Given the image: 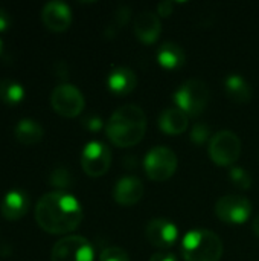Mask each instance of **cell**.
I'll use <instances>...</instances> for the list:
<instances>
[{
	"mask_svg": "<svg viewBox=\"0 0 259 261\" xmlns=\"http://www.w3.org/2000/svg\"><path fill=\"white\" fill-rule=\"evenodd\" d=\"M130 15H131L130 8H128V6H121V8L116 11V14H114V23H116V26H118V28L125 26V24L130 21Z\"/></svg>",
	"mask_w": 259,
	"mask_h": 261,
	"instance_id": "cell-26",
	"label": "cell"
},
{
	"mask_svg": "<svg viewBox=\"0 0 259 261\" xmlns=\"http://www.w3.org/2000/svg\"><path fill=\"white\" fill-rule=\"evenodd\" d=\"M84 125L90 132H99L102 128V119L99 116L92 115V116H89V118L84 119Z\"/></svg>",
	"mask_w": 259,
	"mask_h": 261,
	"instance_id": "cell-27",
	"label": "cell"
},
{
	"mask_svg": "<svg viewBox=\"0 0 259 261\" xmlns=\"http://www.w3.org/2000/svg\"><path fill=\"white\" fill-rule=\"evenodd\" d=\"M29 205H31V200L24 191L12 190L5 194L2 205H0V211L6 220L15 222L26 216V213L29 211Z\"/></svg>",
	"mask_w": 259,
	"mask_h": 261,
	"instance_id": "cell-15",
	"label": "cell"
},
{
	"mask_svg": "<svg viewBox=\"0 0 259 261\" xmlns=\"http://www.w3.org/2000/svg\"><path fill=\"white\" fill-rule=\"evenodd\" d=\"M44 26L52 32H64L72 23V11L63 2H49L41 11Z\"/></svg>",
	"mask_w": 259,
	"mask_h": 261,
	"instance_id": "cell-13",
	"label": "cell"
},
{
	"mask_svg": "<svg viewBox=\"0 0 259 261\" xmlns=\"http://www.w3.org/2000/svg\"><path fill=\"white\" fill-rule=\"evenodd\" d=\"M217 217L229 225H243L252 216V203L249 199L238 194H227L215 205Z\"/></svg>",
	"mask_w": 259,
	"mask_h": 261,
	"instance_id": "cell-10",
	"label": "cell"
},
{
	"mask_svg": "<svg viewBox=\"0 0 259 261\" xmlns=\"http://www.w3.org/2000/svg\"><path fill=\"white\" fill-rule=\"evenodd\" d=\"M229 179L234 182L235 187L241 190H249L252 187V176L247 173V170L241 167H232L229 171Z\"/></svg>",
	"mask_w": 259,
	"mask_h": 261,
	"instance_id": "cell-22",
	"label": "cell"
},
{
	"mask_svg": "<svg viewBox=\"0 0 259 261\" xmlns=\"http://www.w3.org/2000/svg\"><path fill=\"white\" fill-rule=\"evenodd\" d=\"M35 220L44 232L63 236L75 231L81 225L82 206L72 194L52 191L37 202Z\"/></svg>",
	"mask_w": 259,
	"mask_h": 261,
	"instance_id": "cell-1",
	"label": "cell"
},
{
	"mask_svg": "<svg viewBox=\"0 0 259 261\" xmlns=\"http://www.w3.org/2000/svg\"><path fill=\"white\" fill-rule=\"evenodd\" d=\"M99 261H130V257H128L127 251H124L122 248L110 246L101 252Z\"/></svg>",
	"mask_w": 259,
	"mask_h": 261,
	"instance_id": "cell-25",
	"label": "cell"
},
{
	"mask_svg": "<svg viewBox=\"0 0 259 261\" xmlns=\"http://www.w3.org/2000/svg\"><path fill=\"white\" fill-rule=\"evenodd\" d=\"M189 116L179 107H168L159 116V128L171 136H179L188 128Z\"/></svg>",
	"mask_w": 259,
	"mask_h": 261,
	"instance_id": "cell-17",
	"label": "cell"
},
{
	"mask_svg": "<svg viewBox=\"0 0 259 261\" xmlns=\"http://www.w3.org/2000/svg\"><path fill=\"white\" fill-rule=\"evenodd\" d=\"M156 58H157V63L163 69L174 70L185 64L186 55H185V50L177 43L166 41V43L160 44V47L157 49Z\"/></svg>",
	"mask_w": 259,
	"mask_h": 261,
	"instance_id": "cell-18",
	"label": "cell"
},
{
	"mask_svg": "<svg viewBox=\"0 0 259 261\" xmlns=\"http://www.w3.org/2000/svg\"><path fill=\"white\" fill-rule=\"evenodd\" d=\"M253 232L256 234V237H259V214L253 220Z\"/></svg>",
	"mask_w": 259,
	"mask_h": 261,
	"instance_id": "cell-31",
	"label": "cell"
},
{
	"mask_svg": "<svg viewBox=\"0 0 259 261\" xmlns=\"http://www.w3.org/2000/svg\"><path fill=\"white\" fill-rule=\"evenodd\" d=\"M133 32L137 40H140L145 44H153L160 32H162V24L160 18L157 14L150 12V11H142L137 14L134 24H133Z\"/></svg>",
	"mask_w": 259,
	"mask_h": 261,
	"instance_id": "cell-14",
	"label": "cell"
},
{
	"mask_svg": "<svg viewBox=\"0 0 259 261\" xmlns=\"http://www.w3.org/2000/svg\"><path fill=\"white\" fill-rule=\"evenodd\" d=\"M14 136H15L17 142L29 147V145H35V144L41 142V139L44 136V130L34 119H21L17 122V125L14 128Z\"/></svg>",
	"mask_w": 259,
	"mask_h": 261,
	"instance_id": "cell-20",
	"label": "cell"
},
{
	"mask_svg": "<svg viewBox=\"0 0 259 261\" xmlns=\"http://www.w3.org/2000/svg\"><path fill=\"white\" fill-rule=\"evenodd\" d=\"M50 106L63 118H75L78 116L85 106L84 96L78 87L63 83L56 86L50 93Z\"/></svg>",
	"mask_w": 259,
	"mask_h": 261,
	"instance_id": "cell-8",
	"label": "cell"
},
{
	"mask_svg": "<svg viewBox=\"0 0 259 261\" xmlns=\"http://www.w3.org/2000/svg\"><path fill=\"white\" fill-rule=\"evenodd\" d=\"M110 165H111V151L104 142L92 141L85 144L81 153V167L87 176L101 177L107 174Z\"/></svg>",
	"mask_w": 259,
	"mask_h": 261,
	"instance_id": "cell-9",
	"label": "cell"
},
{
	"mask_svg": "<svg viewBox=\"0 0 259 261\" xmlns=\"http://www.w3.org/2000/svg\"><path fill=\"white\" fill-rule=\"evenodd\" d=\"M2 50H3V41L0 40V54H2Z\"/></svg>",
	"mask_w": 259,
	"mask_h": 261,
	"instance_id": "cell-32",
	"label": "cell"
},
{
	"mask_svg": "<svg viewBox=\"0 0 259 261\" xmlns=\"http://www.w3.org/2000/svg\"><path fill=\"white\" fill-rule=\"evenodd\" d=\"M136 86H137V76L128 67H116L110 72L107 78V87L116 96L130 95L136 89Z\"/></svg>",
	"mask_w": 259,
	"mask_h": 261,
	"instance_id": "cell-16",
	"label": "cell"
},
{
	"mask_svg": "<svg viewBox=\"0 0 259 261\" xmlns=\"http://www.w3.org/2000/svg\"><path fill=\"white\" fill-rule=\"evenodd\" d=\"M185 261H220L223 257L221 239L209 229H192L182 240Z\"/></svg>",
	"mask_w": 259,
	"mask_h": 261,
	"instance_id": "cell-3",
	"label": "cell"
},
{
	"mask_svg": "<svg viewBox=\"0 0 259 261\" xmlns=\"http://www.w3.org/2000/svg\"><path fill=\"white\" fill-rule=\"evenodd\" d=\"M49 182L53 188H56L58 191H63L66 188H69L72 185V174L64 170V168H56L52 171L50 177H49Z\"/></svg>",
	"mask_w": 259,
	"mask_h": 261,
	"instance_id": "cell-23",
	"label": "cell"
},
{
	"mask_svg": "<svg viewBox=\"0 0 259 261\" xmlns=\"http://www.w3.org/2000/svg\"><path fill=\"white\" fill-rule=\"evenodd\" d=\"M226 95L237 104H247L253 96V90L250 84L240 75H229L224 80Z\"/></svg>",
	"mask_w": 259,
	"mask_h": 261,
	"instance_id": "cell-19",
	"label": "cell"
},
{
	"mask_svg": "<svg viewBox=\"0 0 259 261\" xmlns=\"http://www.w3.org/2000/svg\"><path fill=\"white\" fill-rule=\"evenodd\" d=\"M145 187L142 180L136 176L121 177L113 190V199L121 206H133L143 197Z\"/></svg>",
	"mask_w": 259,
	"mask_h": 261,
	"instance_id": "cell-12",
	"label": "cell"
},
{
	"mask_svg": "<svg viewBox=\"0 0 259 261\" xmlns=\"http://www.w3.org/2000/svg\"><path fill=\"white\" fill-rule=\"evenodd\" d=\"M108 141L121 148L137 145L147 133V115L134 104H125L114 110L105 124Z\"/></svg>",
	"mask_w": 259,
	"mask_h": 261,
	"instance_id": "cell-2",
	"label": "cell"
},
{
	"mask_svg": "<svg viewBox=\"0 0 259 261\" xmlns=\"http://www.w3.org/2000/svg\"><path fill=\"white\" fill-rule=\"evenodd\" d=\"M209 87L205 81L192 78L185 81L174 93V102L188 116H198L209 104Z\"/></svg>",
	"mask_w": 259,
	"mask_h": 261,
	"instance_id": "cell-4",
	"label": "cell"
},
{
	"mask_svg": "<svg viewBox=\"0 0 259 261\" xmlns=\"http://www.w3.org/2000/svg\"><path fill=\"white\" fill-rule=\"evenodd\" d=\"M209 136H211V128L206 125V124H195L192 127V132H191V141L192 144L195 145H205L208 141H209Z\"/></svg>",
	"mask_w": 259,
	"mask_h": 261,
	"instance_id": "cell-24",
	"label": "cell"
},
{
	"mask_svg": "<svg viewBox=\"0 0 259 261\" xmlns=\"http://www.w3.org/2000/svg\"><path fill=\"white\" fill-rule=\"evenodd\" d=\"M9 28V15L6 14V11L0 9V32L6 31Z\"/></svg>",
	"mask_w": 259,
	"mask_h": 261,
	"instance_id": "cell-30",
	"label": "cell"
},
{
	"mask_svg": "<svg viewBox=\"0 0 259 261\" xmlns=\"http://www.w3.org/2000/svg\"><path fill=\"white\" fill-rule=\"evenodd\" d=\"M241 154V141L237 133L223 130L215 133L209 141V156L220 167L234 165Z\"/></svg>",
	"mask_w": 259,
	"mask_h": 261,
	"instance_id": "cell-6",
	"label": "cell"
},
{
	"mask_svg": "<svg viewBox=\"0 0 259 261\" xmlns=\"http://www.w3.org/2000/svg\"><path fill=\"white\" fill-rule=\"evenodd\" d=\"M150 261H177L176 260V257L172 255V254H168V252H157V254H154Z\"/></svg>",
	"mask_w": 259,
	"mask_h": 261,
	"instance_id": "cell-29",
	"label": "cell"
},
{
	"mask_svg": "<svg viewBox=\"0 0 259 261\" xmlns=\"http://www.w3.org/2000/svg\"><path fill=\"white\" fill-rule=\"evenodd\" d=\"M177 165H179L177 154L165 145L153 147L145 154V159H143L145 174L153 182L169 180L176 174Z\"/></svg>",
	"mask_w": 259,
	"mask_h": 261,
	"instance_id": "cell-5",
	"label": "cell"
},
{
	"mask_svg": "<svg viewBox=\"0 0 259 261\" xmlns=\"http://www.w3.org/2000/svg\"><path fill=\"white\" fill-rule=\"evenodd\" d=\"M92 243L81 236H67L58 240L50 252V261H93Z\"/></svg>",
	"mask_w": 259,
	"mask_h": 261,
	"instance_id": "cell-7",
	"label": "cell"
},
{
	"mask_svg": "<svg viewBox=\"0 0 259 261\" xmlns=\"http://www.w3.org/2000/svg\"><path fill=\"white\" fill-rule=\"evenodd\" d=\"M147 239L154 248L168 249L177 242L179 229L168 219H153L147 225Z\"/></svg>",
	"mask_w": 259,
	"mask_h": 261,
	"instance_id": "cell-11",
	"label": "cell"
},
{
	"mask_svg": "<svg viewBox=\"0 0 259 261\" xmlns=\"http://www.w3.org/2000/svg\"><path fill=\"white\" fill-rule=\"evenodd\" d=\"M24 98V89L14 80H0V101L8 106H15Z\"/></svg>",
	"mask_w": 259,
	"mask_h": 261,
	"instance_id": "cell-21",
	"label": "cell"
},
{
	"mask_svg": "<svg viewBox=\"0 0 259 261\" xmlns=\"http://www.w3.org/2000/svg\"><path fill=\"white\" fill-rule=\"evenodd\" d=\"M174 12V3L172 2H162L157 5V14L160 17H169Z\"/></svg>",
	"mask_w": 259,
	"mask_h": 261,
	"instance_id": "cell-28",
	"label": "cell"
}]
</instances>
